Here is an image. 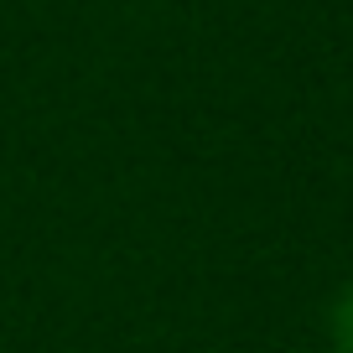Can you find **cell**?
Here are the masks:
<instances>
[{
  "label": "cell",
  "instance_id": "obj_1",
  "mask_svg": "<svg viewBox=\"0 0 353 353\" xmlns=\"http://www.w3.org/2000/svg\"><path fill=\"white\" fill-rule=\"evenodd\" d=\"M332 348L353 353V286H343V296L332 301Z\"/></svg>",
  "mask_w": 353,
  "mask_h": 353
}]
</instances>
